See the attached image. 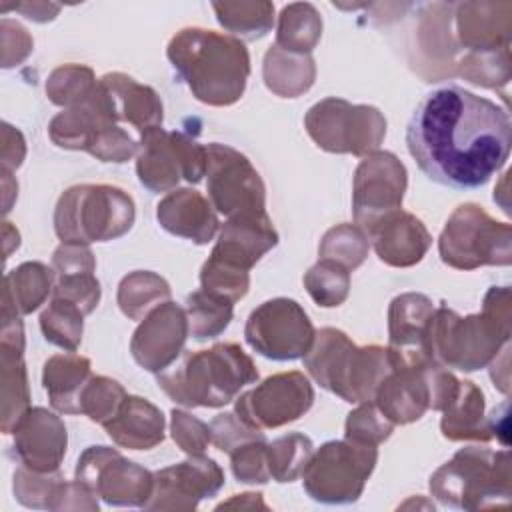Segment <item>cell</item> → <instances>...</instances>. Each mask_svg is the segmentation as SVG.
<instances>
[{
  "instance_id": "obj_46",
  "label": "cell",
  "mask_w": 512,
  "mask_h": 512,
  "mask_svg": "<svg viewBox=\"0 0 512 512\" xmlns=\"http://www.w3.org/2000/svg\"><path fill=\"white\" fill-rule=\"evenodd\" d=\"M200 284H202V290L222 296L234 304L246 296L250 286V276L246 270L228 266L208 256V260L200 270Z\"/></svg>"
},
{
  "instance_id": "obj_37",
  "label": "cell",
  "mask_w": 512,
  "mask_h": 512,
  "mask_svg": "<svg viewBox=\"0 0 512 512\" xmlns=\"http://www.w3.org/2000/svg\"><path fill=\"white\" fill-rule=\"evenodd\" d=\"M184 310L188 316L190 334L196 340H208L220 336L228 328L234 304L222 296H216L200 288L186 296Z\"/></svg>"
},
{
  "instance_id": "obj_18",
  "label": "cell",
  "mask_w": 512,
  "mask_h": 512,
  "mask_svg": "<svg viewBox=\"0 0 512 512\" xmlns=\"http://www.w3.org/2000/svg\"><path fill=\"white\" fill-rule=\"evenodd\" d=\"M224 486V472L216 460L190 454L184 462L154 472V490L146 510H194Z\"/></svg>"
},
{
  "instance_id": "obj_17",
  "label": "cell",
  "mask_w": 512,
  "mask_h": 512,
  "mask_svg": "<svg viewBox=\"0 0 512 512\" xmlns=\"http://www.w3.org/2000/svg\"><path fill=\"white\" fill-rule=\"evenodd\" d=\"M432 300L418 292L396 296L388 308V356L392 368H424L438 364L430 350V322L434 316Z\"/></svg>"
},
{
  "instance_id": "obj_21",
  "label": "cell",
  "mask_w": 512,
  "mask_h": 512,
  "mask_svg": "<svg viewBox=\"0 0 512 512\" xmlns=\"http://www.w3.org/2000/svg\"><path fill=\"white\" fill-rule=\"evenodd\" d=\"M278 244V232L266 212H248L228 218L210 258L250 272V268Z\"/></svg>"
},
{
  "instance_id": "obj_44",
  "label": "cell",
  "mask_w": 512,
  "mask_h": 512,
  "mask_svg": "<svg viewBox=\"0 0 512 512\" xmlns=\"http://www.w3.org/2000/svg\"><path fill=\"white\" fill-rule=\"evenodd\" d=\"M126 396L120 382L106 376H92L80 394V414L104 426L118 412Z\"/></svg>"
},
{
  "instance_id": "obj_41",
  "label": "cell",
  "mask_w": 512,
  "mask_h": 512,
  "mask_svg": "<svg viewBox=\"0 0 512 512\" xmlns=\"http://www.w3.org/2000/svg\"><path fill=\"white\" fill-rule=\"evenodd\" d=\"M368 248L370 240L360 226L338 224L324 234L318 246V254L324 260L338 262L346 270H354L366 260Z\"/></svg>"
},
{
  "instance_id": "obj_11",
  "label": "cell",
  "mask_w": 512,
  "mask_h": 512,
  "mask_svg": "<svg viewBox=\"0 0 512 512\" xmlns=\"http://www.w3.org/2000/svg\"><path fill=\"white\" fill-rule=\"evenodd\" d=\"M136 174L150 192H168L180 180L198 184L206 176L208 152L184 132H166L162 126L140 136Z\"/></svg>"
},
{
  "instance_id": "obj_57",
  "label": "cell",
  "mask_w": 512,
  "mask_h": 512,
  "mask_svg": "<svg viewBox=\"0 0 512 512\" xmlns=\"http://www.w3.org/2000/svg\"><path fill=\"white\" fill-rule=\"evenodd\" d=\"M2 234H4V254H6V258H8L10 252H12V248H18V246H20V234L14 236V238H10V222H4Z\"/></svg>"
},
{
  "instance_id": "obj_28",
  "label": "cell",
  "mask_w": 512,
  "mask_h": 512,
  "mask_svg": "<svg viewBox=\"0 0 512 512\" xmlns=\"http://www.w3.org/2000/svg\"><path fill=\"white\" fill-rule=\"evenodd\" d=\"M98 82L106 90L118 122H128L140 136L162 126V102L150 86L122 72L104 74Z\"/></svg>"
},
{
  "instance_id": "obj_56",
  "label": "cell",
  "mask_w": 512,
  "mask_h": 512,
  "mask_svg": "<svg viewBox=\"0 0 512 512\" xmlns=\"http://www.w3.org/2000/svg\"><path fill=\"white\" fill-rule=\"evenodd\" d=\"M232 506H240V508H268L264 502H262V494L260 492H246V494H234L232 500L228 502H222L218 506L220 508H232Z\"/></svg>"
},
{
  "instance_id": "obj_48",
  "label": "cell",
  "mask_w": 512,
  "mask_h": 512,
  "mask_svg": "<svg viewBox=\"0 0 512 512\" xmlns=\"http://www.w3.org/2000/svg\"><path fill=\"white\" fill-rule=\"evenodd\" d=\"M52 298H62V300L72 302L86 316L100 302V282L96 280L94 272L56 276Z\"/></svg>"
},
{
  "instance_id": "obj_2",
  "label": "cell",
  "mask_w": 512,
  "mask_h": 512,
  "mask_svg": "<svg viewBox=\"0 0 512 512\" xmlns=\"http://www.w3.org/2000/svg\"><path fill=\"white\" fill-rule=\"evenodd\" d=\"M166 56L192 96L208 106H230L246 90L250 56L236 36L208 28H182L168 44Z\"/></svg>"
},
{
  "instance_id": "obj_47",
  "label": "cell",
  "mask_w": 512,
  "mask_h": 512,
  "mask_svg": "<svg viewBox=\"0 0 512 512\" xmlns=\"http://www.w3.org/2000/svg\"><path fill=\"white\" fill-rule=\"evenodd\" d=\"M232 472L238 482L244 484H266L270 480L268 460H266V442L256 438L236 446L230 452Z\"/></svg>"
},
{
  "instance_id": "obj_39",
  "label": "cell",
  "mask_w": 512,
  "mask_h": 512,
  "mask_svg": "<svg viewBox=\"0 0 512 512\" xmlns=\"http://www.w3.org/2000/svg\"><path fill=\"white\" fill-rule=\"evenodd\" d=\"M312 454V440L300 432H290L272 440L266 444L270 478L276 482H294L298 476H302Z\"/></svg>"
},
{
  "instance_id": "obj_53",
  "label": "cell",
  "mask_w": 512,
  "mask_h": 512,
  "mask_svg": "<svg viewBox=\"0 0 512 512\" xmlns=\"http://www.w3.org/2000/svg\"><path fill=\"white\" fill-rule=\"evenodd\" d=\"M26 156V144L22 134L10 126L8 122L2 124V170L12 172L16 170Z\"/></svg>"
},
{
  "instance_id": "obj_23",
  "label": "cell",
  "mask_w": 512,
  "mask_h": 512,
  "mask_svg": "<svg viewBox=\"0 0 512 512\" xmlns=\"http://www.w3.org/2000/svg\"><path fill=\"white\" fill-rule=\"evenodd\" d=\"M16 500L34 510H98V500L82 484L66 482L56 472H34L26 466L16 468L12 484Z\"/></svg>"
},
{
  "instance_id": "obj_12",
  "label": "cell",
  "mask_w": 512,
  "mask_h": 512,
  "mask_svg": "<svg viewBox=\"0 0 512 512\" xmlns=\"http://www.w3.org/2000/svg\"><path fill=\"white\" fill-rule=\"evenodd\" d=\"M316 330L304 308L292 298L262 302L246 320L244 338L264 358L286 362L304 358Z\"/></svg>"
},
{
  "instance_id": "obj_50",
  "label": "cell",
  "mask_w": 512,
  "mask_h": 512,
  "mask_svg": "<svg viewBox=\"0 0 512 512\" xmlns=\"http://www.w3.org/2000/svg\"><path fill=\"white\" fill-rule=\"evenodd\" d=\"M170 416H172V422H170L172 440L180 446V450H184L186 454H202L206 446L212 442L210 426L184 410L174 408Z\"/></svg>"
},
{
  "instance_id": "obj_35",
  "label": "cell",
  "mask_w": 512,
  "mask_h": 512,
  "mask_svg": "<svg viewBox=\"0 0 512 512\" xmlns=\"http://www.w3.org/2000/svg\"><path fill=\"white\" fill-rule=\"evenodd\" d=\"M168 298V282L150 270H136L126 274L118 284L116 296L122 314L130 320L146 318L156 306H160Z\"/></svg>"
},
{
  "instance_id": "obj_7",
  "label": "cell",
  "mask_w": 512,
  "mask_h": 512,
  "mask_svg": "<svg viewBox=\"0 0 512 512\" xmlns=\"http://www.w3.org/2000/svg\"><path fill=\"white\" fill-rule=\"evenodd\" d=\"M430 494L444 506L478 510L510 500V458L506 450L462 448L430 476Z\"/></svg>"
},
{
  "instance_id": "obj_51",
  "label": "cell",
  "mask_w": 512,
  "mask_h": 512,
  "mask_svg": "<svg viewBox=\"0 0 512 512\" xmlns=\"http://www.w3.org/2000/svg\"><path fill=\"white\" fill-rule=\"evenodd\" d=\"M0 38H2V66L12 68L20 64L32 52V36L24 26L14 20H0Z\"/></svg>"
},
{
  "instance_id": "obj_16",
  "label": "cell",
  "mask_w": 512,
  "mask_h": 512,
  "mask_svg": "<svg viewBox=\"0 0 512 512\" xmlns=\"http://www.w3.org/2000/svg\"><path fill=\"white\" fill-rule=\"evenodd\" d=\"M312 402L314 390L302 372H280L236 398V414L250 428L268 430L298 420Z\"/></svg>"
},
{
  "instance_id": "obj_27",
  "label": "cell",
  "mask_w": 512,
  "mask_h": 512,
  "mask_svg": "<svg viewBox=\"0 0 512 512\" xmlns=\"http://www.w3.org/2000/svg\"><path fill=\"white\" fill-rule=\"evenodd\" d=\"M164 428L162 410L140 396H126L118 412L104 424L112 442L130 450L154 448L164 440Z\"/></svg>"
},
{
  "instance_id": "obj_36",
  "label": "cell",
  "mask_w": 512,
  "mask_h": 512,
  "mask_svg": "<svg viewBox=\"0 0 512 512\" xmlns=\"http://www.w3.org/2000/svg\"><path fill=\"white\" fill-rule=\"evenodd\" d=\"M218 22L244 40H256L270 32L274 24V4L266 0L258 2H214L212 4Z\"/></svg>"
},
{
  "instance_id": "obj_4",
  "label": "cell",
  "mask_w": 512,
  "mask_h": 512,
  "mask_svg": "<svg viewBox=\"0 0 512 512\" xmlns=\"http://www.w3.org/2000/svg\"><path fill=\"white\" fill-rule=\"evenodd\" d=\"M258 380L252 358L234 342L186 352L174 368L158 372V386L176 404L220 408Z\"/></svg>"
},
{
  "instance_id": "obj_22",
  "label": "cell",
  "mask_w": 512,
  "mask_h": 512,
  "mask_svg": "<svg viewBox=\"0 0 512 512\" xmlns=\"http://www.w3.org/2000/svg\"><path fill=\"white\" fill-rule=\"evenodd\" d=\"M118 118L112 108V102L98 82L94 92L80 104L66 108L50 120L48 134L58 148L66 150H84L110 126H116Z\"/></svg>"
},
{
  "instance_id": "obj_5",
  "label": "cell",
  "mask_w": 512,
  "mask_h": 512,
  "mask_svg": "<svg viewBox=\"0 0 512 512\" xmlns=\"http://www.w3.org/2000/svg\"><path fill=\"white\" fill-rule=\"evenodd\" d=\"M304 368L328 392L344 402L374 400L380 382L392 370L388 350L382 346H356L342 330L322 328L304 354Z\"/></svg>"
},
{
  "instance_id": "obj_45",
  "label": "cell",
  "mask_w": 512,
  "mask_h": 512,
  "mask_svg": "<svg viewBox=\"0 0 512 512\" xmlns=\"http://www.w3.org/2000/svg\"><path fill=\"white\" fill-rule=\"evenodd\" d=\"M392 430H394V424L370 400V402H360V406L348 414L344 436L350 442L378 446L380 442L390 438Z\"/></svg>"
},
{
  "instance_id": "obj_13",
  "label": "cell",
  "mask_w": 512,
  "mask_h": 512,
  "mask_svg": "<svg viewBox=\"0 0 512 512\" xmlns=\"http://www.w3.org/2000/svg\"><path fill=\"white\" fill-rule=\"evenodd\" d=\"M74 480L110 506L144 508L154 490V474L110 446H88L78 458Z\"/></svg>"
},
{
  "instance_id": "obj_34",
  "label": "cell",
  "mask_w": 512,
  "mask_h": 512,
  "mask_svg": "<svg viewBox=\"0 0 512 512\" xmlns=\"http://www.w3.org/2000/svg\"><path fill=\"white\" fill-rule=\"evenodd\" d=\"M322 36V18L308 2H294L282 8L278 18L276 46L294 52L310 54Z\"/></svg>"
},
{
  "instance_id": "obj_9",
  "label": "cell",
  "mask_w": 512,
  "mask_h": 512,
  "mask_svg": "<svg viewBox=\"0 0 512 512\" xmlns=\"http://www.w3.org/2000/svg\"><path fill=\"white\" fill-rule=\"evenodd\" d=\"M304 126L316 146L334 154L366 156L386 136V120L378 108L350 104L344 98L316 102L308 110Z\"/></svg>"
},
{
  "instance_id": "obj_33",
  "label": "cell",
  "mask_w": 512,
  "mask_h": 512,
  "mask_svg": "<svg viewBox=\"0 0 512 512\" xmlns=\"http://www.w3.org/2000/svg\"><path fill=\"white\" fill-rule=\"evenodd\" d=\"M24 348L0 344L2 366V432L12 434L16 422L30 408L28 376L24 366Z\"/></svg>"
},
{
  "instance_id": "obj_8",
  "label": "cell",
  "mask_w": 512,
  "mask_h": 512,
  "mask_svg": "<svg viewBox=\"0 0 512 512\" xmlns=\"http://www.w3.org/2000/svg\"><path fill=\"white\" fill-rule=\"evenodd\" d=\"M378 460L376 446L330 440L312 454L302 472L304 490L322 504L356 502Z\"/></svg>"
},
{
  "instance_id": "obj_40",
  "label": "cell",
  "mask_w": 512,
  "mask_h": 512,
  "mask_svg": "<svg viewBox=\"0 0 512 512\" xmlns=\"http://www.w3.org/2000/svg\"><path fill=\"white\" fill-rule=\"evenodd\" d=\"M458 36L460 42L472 52H496V4L466 2L458 4Z\"/></svg>"
},
{
  "instance_id": "obj_42",
  "label": "cell",
  "mask_w": 512,
  "mask_h": 512,
  "mask_svg": "<svg viewBox=\"0 0 512 512\" xmlns=\"http://www.w3.org/2000/svg\"><path fill=\"white\" fill-rule=\"evenodd\" d=\"M304 286L312 300L322 308L340 306L350 292V270L338 262L320 258L306 274Z\"/></svg>"
},
{
  "instance_id": "obj_15",
  "label": "cell",
  "mask_w": 512,
  "mask_h": 512,
  "mask_svg": "<svg viewBox=\"0 0 512 512\" xmlns=\"http://www.w3.org/2000/svg\"><path fill=\"white\" fill-rule=\"evenodd\" d=\"M406 176L404 164L392 152L374 150L362 158L354 172L352 212L366 236L382 220L402 210Z\"/></svg>"
},
{
  "instance_id": "obj_10",
  "label": "cell",
  "mask_w": 512,
  "mask_h": 512,
  "mask_svg": "<svg viewBox=\"0 0 512 512\" xmlns=\"http://www.w3.org/2000/svg\"><path fill=\"white\" fill-rule=\"evenodd\" d=\"M444 264L474 270L486 264H510V226L492 220L482 206L462 204L446 220L438 238Z\"/></svg>"
},
{
  "instance_id": "obj_52",
  "label": "cell",
  "mask_w": 512,
  "mask_h": 512,
  "mask_svg": "<svg viewBox=\"0 0 512 512\" xmlns=\"http://www.w3.org/2000/svg\"><path fill=\"white\" fill-rule=\"evenodd\" d=\"M52 268L56 276L64 274H82V272H94L96 260L94 254L86 244H72L62 242L52 256Z\"/></svg>"
},
{
  "instance_id": "obj_43",
  "label": "cell",
  "mask_w": 512,
  "mask_h": 512,
  "mask_svg": "<svg viewBox=\"0 0 512 512\" xmlns=\"http://www.w3.org/2000/svg\"><path fill=\"white\" fill-rule=\"evenodd\" d=\"M96 84L98 80L94 78L92 68L82 64H64L48 76L46 94L52 104L72 108L86 100L94 92Z\"/></svg>"
},
{
  "instance_id": "obj_6",
  "label": "cell",
  "mask_w": 512,
  "mask_h": 512,
  "mask_svg": "<svg viewBox=\"0 0 512 512\" xmlns=\"http://www.w3.org/2000/svg\"><path fill=\"white\" fill-rule=\"evenodd\" d=\"M136 218L134 200L118 186L78 184L58 198L54 230L62 242L90 244L124 236Z\"/></svg>"
},
{
  "instance_id": "obj_14",
  "label": "cell",
  "mask_w": 512,
  "mask_h": 512,
  "mask_svg": "<svg viewBox=\"0 0 512 512\" xmlns=\"http://www.w3.org/2000/svg\"><path fill=\"white\" fill-rule=\"evenodd\" d=\"M206 188L212 208L232 218L266 212V188L252 162L226 144H206Z\"/></svg>"
},
{
  "instance_id": "obj_49",
  "label": "cell",
  "mask_w": 512,
  "mask_h": 512,
  "mask_svg": "<svg viewBox=\"0 0 512 512\" xmlns=\"http://www.w3.org/2000/svg\"><path fill=\"white\" fill-rule=\"evenodd\" d=\"M210 438L218 450L230 454L236 446L244 442L264 438V432L244 424L236 412H224L210 422Z\"/></svg>"
},
{
  "instance_id": "obj_32",
  "label": "cell",
  "mask_w": 512,
  "mask_h": 512,
  "mask_svg": "<svg viewBox=\"0 0 512 512\" xmlns=\"http://www.w3.org/2000/svg\"><path fill=\"white\" fill-rule=\"evenodd\" d=\"M316 78L310 54H294L276 44L264 56V82L270 92L282 98H296L306 92Z\"/></svg>"
},
{
  "instance_id": "obj_31",
  "label": "cell",
  "mask_w": 512,
  "mask_h": 512,
  "mask_svg": "<svg viewBox=\"0 0 512 512\" xmlns=\"http://www.w3.org/2000/svg\"><path fill=\"white\" fill-rule=\"evenodd\" d=\"M442 412L440 430L444 438L478 442H488L492 438L484 418V394L474 382L460 380L454 400Z\"/></svg>"
},
{
  "instance_id": "obj_30",
  "label": "cell",
  "mask_w": 512,
  "mask_h": 512,
  "mask_svg": "<svg viewBox=\"0 0 512 512\" xmlns=\"http://www.w3.org/2000/svg\"><path fill=\"white\" fill-rule=\"evenodd\" d=\"M54 268L42 262H24L4 276L2 314L26 316L54 290Z\"/></svg>"
},
{
  "instance_id": "obj_29",
  "label": "cell",
  "mask_w": 512,
  "mask_h": 512,
  "mask_svg": "<svg viewBox=\"0 0 512 512\" xmlns=\"http://www.w3.org/2000/svg\"><path fill=\"white\" fill-rule=\"evenodd\" d=\"M90 360L76 352L56 354L44 362L42 384L54 410L80 414V394L92 378Z\"/></svg>"
},
{
  "instance_id": "obj_24",
  "label": "cell",
  "mask_w": 512,
  "mask_h": 512,
  "mask_svg": "<svg viewBox=\"0 0 512 512\" xmlns=\"http://www.w3.org/2000/svg\"><path fill=\"white\" fill-rule=\"evenodd\" d=\"M158 224L172 236L208 244L218 232V218L212 204L192 188L168 192L156 206Z\"/></svg>"
},
{
  "instance_id": "obj_3",
  "label": "cell",
  "mask_w": 512,
  "mask_h": 512,
  "mask_svg": "<svg viewBox=\"0 0 512 512\" xmlns=\"http://www.w3.org/2000/svg\"><path fill=\"white\" fill-rule=\"evenodd\" d=\"M510 290L490 288L482 314L458 316L440 306L430 322V350L440 366L472 372L490 364L510 338Z\"/></svg>"
},
{
  "instance_id": "obj_26",
  "label": "cell",
  "mask_w": 512,
  "mask_h": 512,
  "mask_svg": "<svg viewBox=\"0 0 512 512\" xmlns=\"http://www.w3.org/2000/svg\"><path fill=\"white\" fill-rule=\"evenodd\" d=\"M430 366V364H428ZM392 368L380 382L374 400L378 410L396 426L410 424L430 408V382L426 368Z\"/></svg>"
},
{
  "instance_id": "obj_1",
  "label": "cell",
  "mask_w": 512,
  "mask_h": 512,
  "mask_svg": "<svg viewBox=\"0 0 512 512\" xmlns=\"http://www.w3.org/2000/svg\"><path fill=\"white\" fill-rule=\"evenodd\" d=\"M510 144L506 108L456 84L428 92L406 128V146L418 168L454 190L488 184L506 164Z\"/></svg>"
},
{
  "instance_id": "obj_54",
  "label": "cell",
  "mask_w": 512,
  "mask_h": 512,
  "mask_svg": "<svg viewBox=\"0 0 512 512\" xmlns=\"http://www.w3.org/2000/svg\"><path fill=\"white\" fill-rule=\"evenodd\" d=\"M8 8L20 12L22 16H26L28 20H34V22H48V20H54L56 14L60 12V6H58V4H46V2L2 4V12H6Z\"/></svg>"
},
{
  "instance_id": "obj_25",
  "label": "cell",
  "mask_w": 512,
  "mask_h": 512,
  "mask_svg": "<svg viewBox=\"0 0 512 512\" xmlns=\"http://www.w3.org/2000/svg\"><path fill=\"white\" fill-rule=\"evenodd\" d=\"M374 250L382 262L396 268H408L418 264L432 244V236L410 212H394L382 220L370 234Z\"/></svg>"
},
{
  "instance_id": "obj_19",
  "label": "cell",
  "mask_w": 512,
  "mask_h": 512,
  "mask_svg": "<svg viewBox=\"0 0 512 512\" xmlns=\"http://www.w3.org/2000/svg\"><path fill=\"white\" fill-rule=\"evenodd\" d=\"M190 334L186 310L170 300L156 306L134 330L130 352L138 366L148 372H162L178 360Z\"/></svg>"
},
{
  "instance_id": "obj_20",
  "label": "cell",
  "mask_w": 512,
  "mask_h": 512,
  "mask_svg": "<svg viewBox=\"0 0 512 512\" xmlns=\"http://www.w3.org/2000/svg\"><path fill=\"white\" fill-rule=\"evenodd\" d=\"M14 454L34 472H56L66 454V426L54 412L34 406L24 412L14 430Z\"/></svg>"
},
{
  "instance_id": "obj_55",
  "label": "cell",
  "mask_w": 512,
  "mask_h": 512,
  "mask_svg": "<svg viewBox=\"0 0 512 512\" xmlns=\"http://www.w3.org/2000/svg\"><path fill=\"white\" fill-rule=\"evenodd\" d=\"M488 422V430L492 434V438H500V442L504 446H508V402H504L500 408H494V412L490 414V418H486Z\"/></svg>"
},
{
  "instance_id": "obj_38",
  "label": "cell",
  "mask_w": 512,
  "mask_h": 512,
  "mask_svg": "<svg viewBox=\"0 0 512 512\" xmlns=\"http://www.w3.org/2000/svg\"><path fill=\"white\" fill-rule=\"evenodd\" d=\"M40 330L46 342L66 352H76L82 342L84 312L68 300L52 298L40 314Z\"/></svg>"
}]
</instances>
